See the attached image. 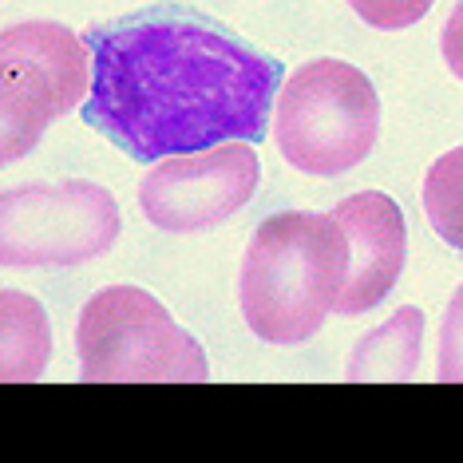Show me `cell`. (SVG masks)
Segmentation results:
<instances>
[{
    "label": "cell",
    "mask_w": 463,
    "mask_h": 463,
    "mask_svg": "<svg viewBox=\"0 0 463 463\" xmlns=\"http://www.w3.org/2000/svg\"><path fill=\"white\" fill-rule=\"evenodd\" d=\"M91 96L83 123L135 163L258 143L278 103L281 68L241 40L186 16L88 28Z\"/></svg>",
    "instance_id": "obj_1"
},
{
    "label": "cell",
    "mask_w": 463,
    "mask_h": 463,
    "mask_svg": "<svg viewBox=\"0 0 463 463\" xmlns=\"http://www.w3.org/2000/svg\"><path fill=\"white\" fill-rule=\"evenodd\" d=\"M353 246L329 214L286 210L266 218L241 258L238 301L250 333L266 345H305L349 286Z\"/></svg>",
    "instance_id": "obj_2"
},
{
    "label": "cell",
    "mask_w": 463,
    "mask_h": 463,
    "mask_svg": "<svg viewBox=\"0 0 463 463\" xmlns=\"http://www.w3.org/2000/svg\"><path fill=\"white\" fill-rule=\"evenodd\" d=\"M273 139L281 159L301 175L336 178L376 151L381 96L361 68L345 60H309L281 83Z\"/></svg>",
    "instance_id": "obj_3"
},
{
    "label": "cell",
    "mask_w": 463,
    "mask_h": 463,
    "mask_svg": "<svg viewBox=\"0 0 463 463\" xmlns=\"http://www.w3.org/2000/svg\"><path fill=\"white\" fill-rule=\"evenodd\" d=\"M80 381L88 384H206L203 345L178 329L159 298L139 286L91 293L76 321Z\"/></svg>",
    "instance_id": "obj_4"
},
{
    "label": "cell",
    "mask_w": 463,
    "mask_h": 463,
    "mask_svg": "<svg viewBox=\"0 0 463 463\" xmlns=\"http://www.w3.org/2000/svg\"><path fill=\"white\" fill-rule=\"evenodd\" d=\"M91 96V48L68 24L20 20L0 36V143L5 163L36 151L40 135Z\"/></svg>",
    "instance_id": "obj_5"
},
{
    "label": "cell",
    "mask_w": 463,
    "mask_h": 463,
    "mask_svg": "<svg viewBox=\"0 0 463 463\" xmlns=\"http://www.w3.org/2000/svg\"><path fill=\"white\" fill-rule=\"evenodd\" d=\"M119 238V206L99 183H28L0 198V261L52 269L103 258Z\"/></svg>",
    "instance_id": "obj_6"
},
{
    "label": "cell",
    "mask_w": 463,
    "mask_h": 463,
    "mask_svg": "<svg viewBox=\"0 0 463 463\" xmlns=\"http://www.w3.org/2000/svg\"><path fill=\"white\" fill-rule=\"evenodd\" d=\"M261 163L254 143L234 139L210 151L171 155L139 183V206L166 234H194L238 214L258 194Z\"/></svg>",
    "instance_id": "obj_7"
},
{
    "label": "cell",
    "mask_w": 463,
    "mask_h": 463,
    "mask_svg": "<svg viewBox=\"0 0 463 463\" xmlns=\"http://www.w3.org/2000/svg\"><path fill=\"white\" fill-rule=\"evenodd\" d=\"M333 218L345 226L353 246L349 286L341 293L336 313L361 317V313L376 309L396 289L400 273H404V258H408L404 214H400V206L388 194L361 191V194H349L345 203H336Z\"/></svg>",
    "instance_id": "obj_8"
},
{
    "label": "cell",
    "mask_w": 463,
    "mask_h": 463,
    "mask_svg": "<svg viewBox=\"0 0 463 463\" xmlns=\"http://www.w3.org/2000/svg\"><path fill=\"white\" fill-rule=\"evenodd\" d=\"M420 349H424V309L404 305L381 329L364 333L345 364V381H400L408 384L420 373Z\"/></svg>",
    "instance_id": "obj_9"
},
{
    "label": "cell",
    "mask_w": 463,
    "mask_h": 463,
    "mask_svg": "<svg viewBox=\"0 0 463 463\" xmlns=\"http://www.w3.org/2000/svg\"><path fill=\"white\" fill-rule=\"evenodd\" d=\"M52 356V325L36 298L20 289L0 293V381H40Z\"/></svg>",
    "instance_id": "obj_10"
},
{
    "label": "cell",
    "mask_w": 463,
    "mask_h": 463,
    "mask_svg": "<svg viewBox=\"0 0 463 463\" xmlns=\"http://www.w3.org/2000/svg\"><path fill=\"white\" fill-rule=\"evenodd\" d=\"M424 214L428 226L463 254V146H451L424 175Z\"/></svg>",
    "instance_id": "obj_11"
},
{
    "label": "cell",
    "mask_w": 463,
    "mask_h": 463,
    "mask_svg": "<svg viewBox=\"0 0 463 463\" xmlns=\"http://www.w3.org/2000/svg\"><path fill=\"white\" fill-rule=\"evenodd\" d=\"M436 381L463 384V281L451 293L444 321H439V356H436Z\"/></svg>",
    "instance_id": "obj_12"
},
{
    "label": "cell",
    "mask_w": 463,
    "mask_h": 463,
    "mask_svg": "<svg viewBox=\"0 0 463 463\" xmlns=\"http://www.w3.org/2000/svg\"><path fill=\"white\" fill-rule=\"evenodd\" d=\"M349 8L376 33H404L428 16L431 0H349Z\"/></svg>",
    "instance_id": "obj_13"
},
{
    "label": "cell",
    "mask_w": 463,
    "mask_h": 463,
    "mask_svg": "<svg viewBox=\"0 0 463 463\" xmlns=\"http://www.w3.org/2000/svg\"><path fill=\"white\" fill-rule=\"evenodd\" d=\"M439 48H444V64L451 68V76L463 80V0L451 8L444 36H439Z\"/></svg>",
    "instance_id": "obj_14"
}]
</instances>
